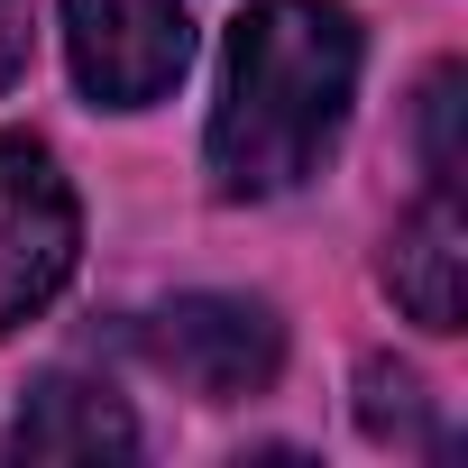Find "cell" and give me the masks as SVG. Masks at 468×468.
<instances>
[{
    "label": "cell",
    "mask_w": 468,
    "mask_h": 468,
    "mask_svg": "<svg viewBox=\"0 0 468 468\" xmlns=\"http://www.w3.org/2000/svg\"><path fill=\"white\" fill-rule=\"evenodd\" d=\"M138 349L156 377H175L184 395L202 404H239V395H267L276 367H285V322L258 303V294H175L138 322Z\"/></svg>",
    "instance_id": "obj_2"
},
{
    "label": "cell",
    "mask_w": 468,
    "mask_h": 468,
    "mask_svg": "<svg viewBox=\"0 0 468 468\" xmlns=\"http://www.w3.org/2000/svg\"><path fill=\"white\" fill-rule=\"evenodd\" d=\"M459 92H468L459 65H441V74L422 83V165H431L441 193H459Z\"/></svg>",
    "instance_id": "obj_8"
},
{
    "label": "cell",
    "mask_w": 468,
    "mask_h": 468,
    "mask_svg": "<svg viewBox=\"0 0 468 468\" xmlns=\"http://www.w3.org/2000/svg\"><path fill=\"white\" fill-rule=\"evenodd\" d=\"M386 294L404 322L422 331H459L468 322V220H459V193H422L404 220H395V239H386Z\"/></svg>",
    "instance_id": "obj_5"
},
{
    "label": "cell",
    "mask_w": 468,
    "mask_h": 468,
    "mask_svg": "<svg viewBox=\"0 0 468 468\" xmlns=\"http://www.w3.org/2000/svg\"><path fill=\"white\" fill-rule=\"evenodd\" d=\"M65 56H74L83 101L147 111L184 83L193 19H184V0H65Z\"/></svg>",
    "instance_id": "obj_4"
},
{
    "label": "cell",
    "mask_w": 468,
    "mask_h": 468,
    "mask_svg": "<svg viewBox=\"0 0 468 468\" xmlns=\"http://www.w3.org/2000/svg\"><path fill=\"white\" fill-rule=\"evenodd\" d=\"M358 10L349 0H258L220 47L211 101V184L229 202H276L313 184L358 101Z\"/></svg>",
    "instance_id": "obj_1"
},
{
    "label": "cell",
    "mask_w": 468,
    "mask_h": 468,
    "mask_svg": "<svg viewBox=\"0 0 468 468\" xmlns=\"http://www.w3.org/2000/svg\"><path fill=\"white\" fill-rule=\"evenodd\" d=\"M28 56H37V0H0V92H19Z\"/></svg>",
    "instance_id": "obj_9"
},
{
    "label": "cell",
    "mask_w": 468,
    "mask_h": 468,
    "mask_svg": "<svg viewBox=\"0 0 468 468\" xmlns=\"http://www.w3.org/2000/svg\"><path fill=\"white\" fill-rule=\"evenodd\" d=\"M358 422H367V441H386V450H441L431 386H422L413 367H395V358H367V367H358Z\"/></svg>",
    "instance_id": "obj_7"
},
{
    "label": "cell",
    "mask_w": 468,
    "mask_h": 468,
    "mask_svg": "<svg viewBox=\"0 0 468 468\" xmlns=\"http://www.w3.org/2000/svg\"><path fill=\"white\" fill-rule=\"evenodd\" d=\"M83 258V202L37 138H0V340L37 322Z\"/></svg>",
    "instance_id": "obj_3"
},
{
    "label": "cell",
    "mask_w": 468,
    "mask_h": 468,
    "mask_svg": "<svg viewBox=\"0 0 468 468\" xmlns=\"http://www.w3.org/2000/svg\"><path fill=\"white\" fill-rule=\"evenodd\" d=\"M10 459H138V422L111 386L56 367L28 386V404L10 413V441H0Z\"/></svg>",
    "instance_id": "obj_6"
}]
</instances>
